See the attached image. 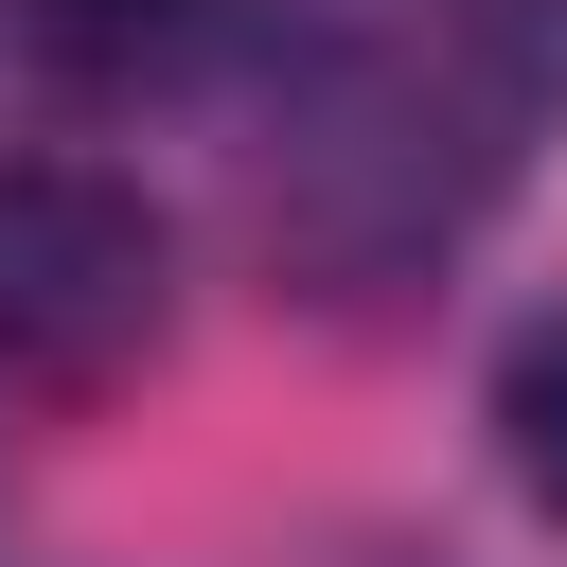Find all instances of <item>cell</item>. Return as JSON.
<instances>
[{"mask_svg":"<svg viewBox=\"0 0 567 567\" xmlns=\"http://www.w3.org/2000/svg\"><path fill=\"white\" fill-rule=\"evenodd\" d=\"M496 443H514V478L567 514V301H549V319L496 354Z\"/></svg>","mask_w":567,"mask_h":567,"instance_id":"277c9868","label":"cell"},{"mask_svg":"<svg viewBox=\"0 0 567 567\" xmlns=\"http://www.w3.org/2000/svg\"><path fill=\"white\" fill-rule=\"evenodd\" d=\"M177 337V230L106 159H0V390L106 408Z\"/></svg>","mask_w":567,"mask_h":567,"instance_id":"7a4b0ae2","label":"cell"},{"mask_svg":"<svg viewBox=\"0 0 567 567\" xmlns=\"http://www.w3.org/2000/svg\"><path fill=\"white\" fill-rule=\"evenodd\" d=\"M213 35H230V0H18V53H35L71 106H142V89H177Z\"/></svg>","mask_w":567,"mask_h":567,"instance_id":"3957f363","label":"cell"},{"mask_svg":"<svg viewBox=\"0 0 567 567\" xmlns=\"http://www.w3.org/2000/svg\"><path fill=\"white\" fill-rule=\"evenodd\" d=\"M567 106V0H284L248 213L301 301L443 284Z\"/></svg>","mask_w":567,"mask_h":567,"instance_id":"6da1fadb","label":"cell"}]
</instances>
